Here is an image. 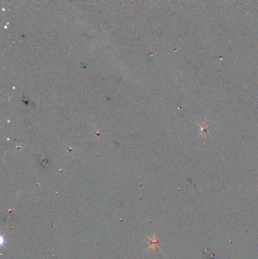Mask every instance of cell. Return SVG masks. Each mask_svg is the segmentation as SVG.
Here are the masks:
<instances>
[{
	"label": "cell",
	"mask_w": 258,
	"mask_h": 259,
	"mask_svg": "<svg viewBox=\"0 0 258 259\" xmlns=\"http://www.w3.org/2000/svg\"><path fill=\"white\" fill-rule=\"evenodd\" d=\"M148 239H149V242H148L150 243L149 247H148V248H151L153 249V251L155 252V248H156V246H158V244L159 243L158 239V238H156L155 236H153V237L151 238L148 237Z\"/></svg>",
	"instance_id": "1"
},
{
	"label": "cell",
	"mask_w": 258,
	"mask_h": 259,
	"mask_svg": "<svg viewBox=\"0 0 258 259\" xmlns=\"http://www.w3.org/2000/svg\"><path fill=\"white\" fill-rule=\"evenodd\" d=\"M1 239H2L1 245H3V242H4V240H3V237H2H2H1Z\"/></svg>",
	"instance_id": "2"
}]
</instances>
